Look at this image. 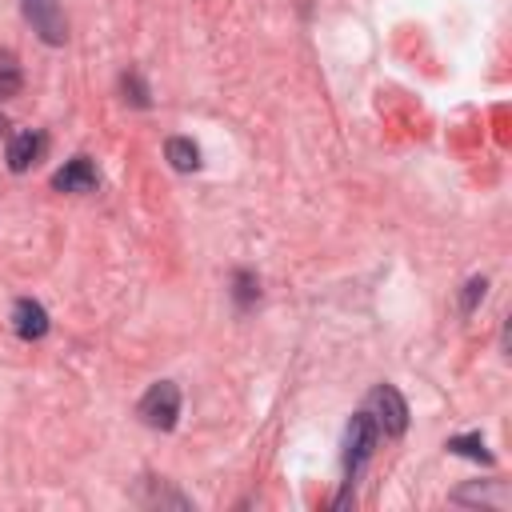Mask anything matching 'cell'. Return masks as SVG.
<instances>
[{
  "instance_id": "obj_1",
  "label": "cell",
  "mask_w": 512,
  "mask_h": 512,
  "mask_svg": "<svg viewBox=\"0 0 512 512\" xmlns=\"http://www.w3.org/2000/svg\"><path fill=\"white\" fill-rule=\"evenodd\" d=\"M376 436H380L376 420H372L368 412H356V416H352V424H348V432H344V472H348L344 488H352V484H356V476H360L364 460H368V456H372V448H376Z\"/></svg>"
},
{
  "instance_id": "obj_2",
  "label": "cell",
  "mask_w": 512,
  "mask_h": 512,
  "mask_svg": "<svg viewBox=\"0 0 512 512\" xmlns=\"http://www.w3.org/2000/svg\"><path fill=\"white\" fill-rule=\"evenodd\" d=\"M364 412L376 420V428L384 436H404V428H408V404L392 384H376L368 392V408Z\"/></svg>"
},
{
  "instance_id": "obj_3",
  "label": "cell",
  "mask_w": 512,
  "mask_h": 512,
  "mask_svg": "<svg viewBox=\"0 0 512 512\" xmlns=\"http://www.w3.org/2000/svg\"><path fill=\"white\" fill-rule=\"evenodd\" d=\"M136 412H140V420H144L148 428H160V432L176 428V416H180V388H176L172 380L152 384V388L144 392V400H140Z\"/></svg>"
},
{
  "instance_id": "obj_4",
  "label": "cell",
  "mask_w": 512,
  "mask_h": 512,
  "mask_svg": "<svg viewBox=\"0 0 512 512\" xmlns=\"http://www.w3.org/2000/svg\"><path fill=\"white\" fill-rule=\"evenodd\" d=\"M24 20L32 24V32L44 44H64L68 40V20H64V4L60 0H20Z\"/></svg>"
},
{
  "instance_id": "obj_5",
  "label": "cell",
  "mask_w": 512,
  "mask_h": 512,
  "mask_svg": "<svg viewBox=\"0 0 512 512\" xmlns=\"http://www.w3.org/2000/svg\"><path fill=\"white\" fill-rule=\"evenodd\" d=\"M44 148H48V136L44 132H36V128H20L12 140H8V168L12 172H28V168H36L40 164V156H44Z\"/></svg>"
},
{
  "instance_id": "obj_6",
  "label": "cell",
  "mask_w": 512,
  "mask_h": 512,
  "mask_svg": "<svg viewBox=\"0 0 512 512\" xmlns=\"http://www.w3.org/2000/svg\"><path fill=\"white\" fill-rule=\"evenodd\" d=\"M56 192H92L96 188V164L88 156H72L56 176H52Z\"/></svg>"
},
{
  "instance_id": "obj_7",
  "label": "cell",
  "mask_w": 512,
  "mask_h": 512,
  "mask_svg": "<svg viewBox=\"0 0 512 512\" xmlns=\"http://www.w3.org/2000/svg\"><path fill=\"white\" fill-rule=\"evenodd\" d=\"M12 328H16V336L20 340H40L44 332H48V312H44V304H36V300H16V308H12Z\"/></svg>"
},
{
  "instance_id": "obj_8",
  "label": "cell",
  "mask_w": 512,
  "mask_h": 512,
  "mask_svg": "<svg viewBox=\"0 0 512 512\" xmlns=\"http://www.w3.org/2000/svg\"><path fill=\"white\" fill-rule=\"evenodd\" d=\"M164 156H168V164H172L176 172H196V168H200V148H196L188 136H172V140L164 144Z\"/></svg>"
},
{
  "instance_id": "obj_9",
  "label": "cell",
  "mask_w": 512,
  "mask_h": 512,
  "mask_svg": "<svg viewBox=\"0 0 512 512\" xmlns=\"http://www.w3.org/2000/svg\"><path fill=\"white\" fill-rule=\"evenodd\" d=\"M24 88V68L16 60V52L0 48V100H12Z\"/></svg>"
},
{
  "instance_id": "obj_10",
  "label": "cell",
  "mask_w": 512,
  "mask_h": 512,
  "mask_svg": "<svg viewBox=\"0 0 512 512\" xmlns=\"http://www.w3.org/2000/svg\"><path fill=\"white\" fill-rule=\"evenodd\" d=\"M448 452L468 456V460H484V464H492V452L484 448V440H480V436H452V440H448Z\"/></svg>"
},
{
  "instance_id": "obj_11",
  "label": "cell",
  "mask_w": 512,
  "mask_h": 512,
  "mask_svg": "<svg viewBox=\"0 0 512 512\" xmlns=\"http://www.w3.org/2000/svg\"><path fill=\"white\" fill-rule=\"evenodd\" d=\"M484 288H488V280H484V276H472V280L464 284V296H460V312H472V308L484 300Z\"/></svg>"
},
{
  "instance_id": "obj_12",
  "label": "cell",
  "mask_w": 512,
  "mask_h": 512,
  "mask_svg": "<svg viewBox=\"0 0 512 512\" xmlns=\"http://www.w3.org/2000/svg\"><path fill=\"white\" fill-rule=\"evenodd\" d=\"M256 292H260V288H256L252 272H236V304H240V308H248V304L256 300Z\"/></svg>"
},
{
  "instance_id": "obj_13",
  "label": "cell",
  "mask_w": 512,
  "mask_h": 512,
  "mask_svg": "<svg viewBox=\"0 0 512 512\" xmlns=\"http://www.w3.org/2000/svg\"><path fill=\"white\" fill-rule=\"evenodd\" d=\"M124 92H132V96H128L132 104H140V108L148 104V88L140 84V76H136V72H128V76H124Z\"/></svg>"
},
{
  "instance_id": "obj_14",
  "label": "cell",
  "mask_w": 512,
  "mask_h": 512,
  "mask_svg": "<svg viewBox=\"0 0 512 512\" xmlns=\"http://www.w3.org/2000/svg\"><path fill=\"white\" fill-rule=\"evenodd\" d=\"M4 128H8V124H4V116H0V132H4Z\"/></svg>"
}]
</instances>
